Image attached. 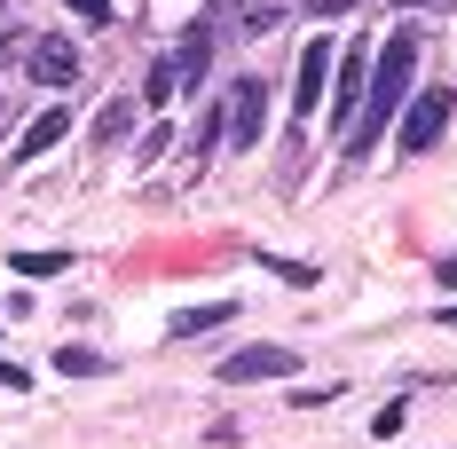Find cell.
<instances>
[{"label":"cell","mask_w":457,"mask_h":449,"mask_svg":"<svg viewBox=\"0 0 457 449\" xmlns=\"http://www.w3.org/2000/svg\"><path fill=\"white\" fill-rule=\"evenodd\" d=\"M418 55H426V32L418 24H395L386 40L370 47V87H363V119H355V135H347V166H370V150L378 135L403 119V103H411V79H418Z\"/></svg>","instance_id":"6da1fadb"},{"label":"cell","mask_w":457,"mask_h":449,"mask_svg":"<svg viewBox=\"0 0 457 449\" xmlns=\"http://www.w3.org/2000/svg\"><path fill=\"white\" fill-rule=\"evenodd\" d=\"M450 119H457V87H418L403 103V119H395V150L403 158H426L434 142L450 135Z\"/></svg>","instance_id":"7a4b0ae2"},{"label":"cell","mask_w":457,"mask_h":449,"mask_svg":"<svg viewBox=\"0 0 457 449\" xmlns=\"http://www.w3.org/2000/svg\"><path fill=\"white\" fill-rule=\"evenodd\" d=\"M363 87H370V40H347V55L331 63V135L347 142L355 135V119H363Z\"/></svg>","instance_id":"3957f363"},{"label":"cell","mask_w":457,"mask_h":449,"mask_svg":"<svg viewBox=\"0 0 457 449\" xmlns=\"http://www.w3.org/2000/svg\"><path fill=\"white\" fill-rule=\"evenodd\" d=\"M213 378L221 387H261V378H300V347H284V339H253V347H237V355L213 362Z\"/></svg>","instance_id":"277c9868"},{"label":"cell","mask_w":457,"mask_h":449,"mask_svg":"<svg viewBox=\"0 0 457 449\" xmlns=\"http://www.w3.org/2000/svg\"><path fill=\"white\" fill-rule=\"evenodd\" d=\"M221 119H228V150H253V142L269 135V79H261V71L228 79V95H221Z\"/></svg>","instance_id":"5b68a950"},{"label":"cell","mask_w":457,"mask_h":449,"mask_svg":"<svg viewBox=\"0 0 457 449\" xmlns=\"http://www.w3.org/2000/svg\"><path fill=\"white\" fill-rule=\"evenodd\" d=\"M166 63H174V79H182L189 95L205 87V71H213V16H197V24L182 32V40L166 47Z\"/></svg>","instance_id":"8992f818"},{"label":"cell","mask_w":457,"mask_h":449,"mask_svg":"<svg viewBox=\"0 0 457 449\" xmlns=\"http://www.w3.org/2000/svg\"><path fill=\"white\" fill-rule=\"evenodd\" d=\"M24 71H32V87H71V79H79V47H63V40H32Z\"/></svg>","instance_id":"52a82bcc"},{"label":"cell","mask_w":457,"mask_h":449,"mask_svg":"<svg viewBox=\"0 0 457 449\" xmlns=\"http://www.w3.org/2000/svg\"><path fill=\"white\" fill-rule=\"evenodd\" d=\"M331 63H339V47L316 40V47H300V111L316 119V103L331 95Z\"/></svg>","instance_id":"ba28073f"},{"label":"cell","mask_w":457,"mask_h":449,"mask_svg":"<svg viewBox=\"0 0 457 449\" xmlns=\"http://www.w3.org/2000/svg\"><path fill=\"white\" fill-rule=\"evenodd\" d=\"M63 119H71V111H40V119H32L24 135H16V150H8V166H32V158H47V150L63 142Z\"/></svg>","instance_id":"9c48e42d"},{"label":"cell","mask_w":457,"mask_h":449,"mask_svg":"<svg viewBox=\"0 0 457 449\" xmlns=\"http://www.w3.org/2000/svg\"><path fill=\"white\" fill-rule=\"evenodd\" d=\"M228 315H237V300H205V308H182L174 323H166V339H205V331H221Z\"/></svg>","instance_id":"30bf717a"},{"label":"cell","mask_w":457,"mask_h":449,"mask_svg":"<svg viewBox=\"0 0 457 449\" xmlns=\"http://www.w3.org/2000/svg\"><path fill=\"white\" fill-rule=\"evenodd\" d=\"M47 362H55L63 378H111V362L95 355V347H79V339H63V347H55V355H47Z\"/></svg>","instance_id":"8fae6325"},{"label":"cell","mask_w":457,"mask_h":449,"mask_svg":"<svg viewBox=\"0 0 457 449\" xmlns=\"http://www.w3.org/2000/svg\"><path fill=\"white\" fill-rule=\"evenodd\" d=\"M127 127H135V103H127V95H111V103H103V119H95V150H119Z\"/></svg>","instance_id":"7c38bea8"},{"label":"cell","mask_w":457,"mask_h":449,"mask_svg":"<svg viewBox=\"0 0 457 449\" xmlns=\"http://www.w3.org/2000/svg\"><path fill=\"white\" fill-rule=\"evenodd\" d=\"M174 87H182V79H174V63L158 55V63L142 71V103H150V111H166V103H174Z\"/></svg>","instance_id":"4fadbf2b"},{"label":"cell","mask_w":457,"mask_h":449,"mask_svg":"<svg viewBox=\"0 0 457 449\" xmlns=\"http://www.w3.org/2000/svg\"><path fill=\"white\" fill-rule=\"evenodd\" d=\"M8 269H16V276H63V269H71V253H63V245H55V253H16Z\"/></svg>","instance_id":"5bb4252c"},{"label":"cell","mask_w":457,"mask_h":449,"mask_svg":"<svg viewBox=\"0 0 457 449\" xmlns=\"http://www.w3.org/2000/svg\"><path fill=\"white\" fill-rule=\"evenodd\" d=\"M403 418H411V403H386L378 418H370V434H378V442H395V434H403Z\"/></svg>","instance_id":"9a60e30c"},{"label":"cell","mask_w":457,"mask_h":449,"mask_svg":"<svg viewBox=\"0 0 457 449\" xmlns=\"http://www.w3.org/2000/svg\"><path fill=\"white\" fill-rule=\"evenodd\" d=\"M158 158H166V127H150V135L135 142V166H158Z\"/></svg>","instance_id":"2e32d148"},{"label":"cell","mask_w":457,"mask_h":449,"mask_svg":"<svg viewBox=\"0 0 457 449\" xmlns=\"http://www.w3.org/2000/svg\"><path fill=\"white\" fill-rule=\"evenodd\" d=\"M331 395H339V387H300V378H292V410H323Z\"/></svg>","instance_id":"e0dca14e"},{"label":"cell","mask_w":457,"mask_h":449,"mask_svg":"<svg viewBox=\"0 0 457 449\" xmlns=\"http://www.w3.org/2000/svg\"><path fill=\"white\" fill-rule=\"evenodd\" d=\"M63 8H71L79 24H111V0H63Z\"/></svg>","instance_id":"ac0fdd59"},{"label":"cell","mask_w":457,"mask_h":449,"mask_svg":"<svg viewBox=\"0 0 457 449\" xmlns=\"http://www.w3.org/2000/svg\"><path fill=\"white\" fill-rule=\"evenodd\" d=\"M355 8H363V0H308V24H316V16H355Z\"/></svg>","instance_id":"d6986e66"},{"label":"cell","mask_w":457,"mask_h":449,"mask_svg":"<svg viewBox=\"0 0 457 449\" xmlns=\"http://www.w3.org/2000/svg\"><path fill=\"white\" fill-rule=\"evenodd\" d=\"M434 323H450V331H457V300H442V308H434Z\"/></svg>","instance_id":"ffe728a7"},{"label":"cell","mask_w":457,"mask_h":449,"mask_svg":"<svg viewBox=\"0 0 457 449\" xmlns=\"http://www.w3.org/2000/svg\"><path fill=\"white\" fill-rule=\"evenodd\" d=\"M442 284H457V253H450V261H442Z\"/></svg>","instance_id":"44dd1931"},{"label":"cell","mask_w":457,"mask_h":449,"mask_svg":"<svg viewBox=\"0 0 457 449\" xmlns=\"http://www.w3.org/2000/svg\"><path fill=\"white\" fill-rule=\"evenodd\" d=\"M386 8H434V0H386Z\"/></svg>","instance_id":"7402d4cb"}]
</instances>
